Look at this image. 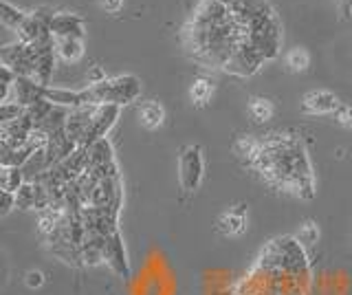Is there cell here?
<instances>
[{
  "instance_id": "obj_1",
  "label": "cell",
  "mask_w": 352,
  "mask_h": 295,
  "mask_svg": "<svg viewBox=\"0 0 352 295\" xmlns=\"http://www.w3.org/2000/svg\"><path fill=\"white\" fill-rule=\"evenodd\" d=\"M82 95H84V106H102V104L126 106L141 95V82L135 75L106 78L104 82L91 84L88 89H84Z\"/></svg>"
},
{
  "instance_id": "obj_2",
  "label": "cell",
  "mask_w": 352,
  "mask_h": 295,
  "mask_svg": "<svg viewBox=\"0 0 352 295\" xmlns=\"http://www.w3.org/2000/svg\"><path fill=\"white\" fill-rule=\"evenodd\" d=\"M205 177V159H203V148L201 146H187L183 148L179 157V179L181 188L185 192H196L201 188Z\"/></svg>"
},
{
  "instance_id": "obj_3",
  "label": "cell",
  "mask_w": 352,
  "mask_h": 295,
  "mask_svg": "<svg viewBox=\"0 0 352 295\" xmlns=\"http://www.w3.org/2000/svg\"><path fill=\"white\" fill-rule=\"evenodd\" d=\"M0 60L3 67H9L18 78H31L36 75V64H38V51L33 45H25V42H16L0 51Z\"/></svg>"
},
{
  "instance_id": "obj_4",
  "label": "cell",
  "mask_w": 352,
  "mask_h": 295,
  "mask_svg": "<svg viewBox=\"0 0 352 295\" xmlns=\"http://www.w3.org/2000/svg\"><path fill=\"white\" fill-rule=\"evenodd\" d=\"M264 62H267L264 53L256 45H253V42L249 40V34H247V38L240 42L238 51L234 53V58L229 60L225 71L234 73V75H240V78H247V75L256 73Z\"/></svg>"
},
{
  "instance_id": "obj_5",
  "label": "cell",
  "mask_w": 352,
  "mask_h": 295,
  "mask_svg": "<svg viewBox=\"0 0 352 295\" xmlns=\"http://www.w3.org/2000/svg\"><path fill=\"white\" fill-rule=\"evenodd\" d=\"M104 265L108 269L117 273L119 278H130V262H128V251L124 245V238L119 232L106 238V247H104Z\"/></svg>"
},
{
  "instance_id": "obj_6",
  "label": "cell",
  "mask_w": 352,
  "mask_h": 295,
  "mask_svg": "<svg viewBox=\"0 0 352 295\" xmlns=\"http://www.w3.org/2000/svg\"><path fill=\"white\" fill-rule=\"evenodd\" d=\"M119 108L115 104H102L95 106L93 111V128H91V137H88V146H93L95 141L104 139L108 135V130L115 126V122L119 119Z\"/></svg>"
},
{
  "instance_id": "obj_7",
  "label": "cell",
  "mask_w": 352,
  "mask_h": 295,
  "mask_svg": "<svg viewBox=\"0 0 352 295\" xmlns=\"http://www.w3.org/2000/svg\"><path fill=\"white\" fill-rule=\"evenodd\" d=\"M53 38H84V18L77 14H55L49 23Z\"/></svg>"
},
{
  "instance_id": "obj_8",
  "label": "cell",
  "mask_w": 352,
  "mask_h": 295,
  "mask_svg": "<svg viewBox=\"0 0 352 295\" xmlns=\"http://www.w3.org/2000/svg\"><path fill=\"white\" fill-rule=\"evenodd\" d=\"M339 100L328 91H311L304 95L302 106L306 113L311 115H333L337 108H339Z\"/></svg>"
},
{
  "instance_id": "obj_9",
  "label": "cell",
  "mask_w": 352,
  "mask_h": 295,
  "mask_svg": "<svg viewBox=\"0 0 352 295\" xmlns=\"http://www.w3.org/2000/svg\"><path fill=\"white\" fill-rule=\"evenodd\" d=\"M249 221H247V210L245 207H234V210L225 212L218 218V232L227 238H238L247 232Z\"/></svg>"
},
{
  "instance_id": "obj_10",
  "label": "cell",
  "mask_w": 352,
  "mask_h": 295,
  "mask_svg": "<svg viewBox=\"0 0 352 295\" xmlns=\"http://www.w3.org/2000/svg\"><path fill=\"white\" fill-rule=\"evenodd\" d=\"M55 53L62 62H80L84 58V38H55Z\"/></svg>"
},
{
  "instance_id": "obj_11",
  "label": "cell",
  "mask_w": 352,
  "mask_h": 295,
  "mask_svg": "<svg viewBox=\"0 0 352 295\" xmlns=\"http://www.w3.org/2000/svg\"><path fill=\"white\" fill-rule=\"evenodd\" d=\"M139 122H141L143 128H148V130L161 128L163 122H165L163 106L159 102H146V104H141L139 106Z\"/></svg>"
},
{
  "instance_id": "obj_12",
  "label": "cell",
  "mask_w": 352,
  "mask_h": 295,
  "mask_svg": "<svg viewBox=\"0 0 352 295\" xmlns=\"http://www.w3.org/2000/svg\"><path fill=\"white\" fill-rule=\"evenodd\" d=\"M110 163H115V157H113V146H110V141L104 137L95 141L93 146H88V166H110Z\"/></svg>"
},
{
  "instance_id": "obj_13",
  "label": "cell",
  "mask_w": 352,
  "mask_h": 295,
  "mask_svg": "<svg viewBox=\"0 0 352 295\" xmlns=\"http://www.w3.org/2000/svg\"><path fill=\"white\" fill-rule=\"evenodd\" d=\"M234 150L240 159H245L247 163H251L258 159L260 150H262V139H256V137H238L236 144H234Z\"/></svg>"
},
{
  "instance_id": "obj_14",
  "label": "cell",
  "mask_w": 352,
  "mask_h": 295,
  "mask_svg": "<svg viewBox=\"0 0 352 295\" xmlns=\"http://www.w3.org/2000/svg\"><path fill=\"white\" fill-rule=\"evenodd\" d=\"M25 183H27V179H25L22 168H3L0 170V192L16 194Z\"/></svg>"
},
{
  "instance_id": "obj_15",
  "label": "cell",
  "mask_w": 352,
  "mask_h": 295,
  "mask_svg": "<svg viewBox=\"0 0 352 295\" xmlns=\"http://www.w3.org/2000/svg\"><path fill=\"white\" fill-rule=\"evenodd\" d=\"M29 16L25 14V12H20V9H16V7H11L7 0H3L0 3V20H3V25L5 27H9V29H20L22 25H25V20H27Z\"/></svg>"
},
{
  "instance_id": "obj_16",
  "label": "cell",
  "mask_w": 352,
  "mask_h": 295,
  "mask_svg": "<svg viewBox=\"0 0 352 295\" xmlns=\"http://www.w3.org/2000/svg\"><path fill=\"white\" fill-rule=\"evenodd\" d=\"M212 93H214V86H212V82H209V80H205V78L194 80L192 89H190L192 104H196V106H205V104L209 102V97H212Z\"/></svg>"
},
{
  "instance_id": "obj_17",
  "label": "cell",
  "mask_w": 352,
  "mask_h": 295,
  "mask_svg": "<svg viewBox=\"0 0 352 295\" xmlns=\"http://www.w3.org/2000/svg\"><path fill=\"white\" fill-rule=\"evenodd\" d=\"M249 113L256 122H269L275 113V108L269 100H264V97H253L249 102Z\"/></svg>"
},
{
  "instance_id": "obj_18",
  "label": "cell",
  "mask_w": 352,
  "mask_h": 295,
  "mask_svg": "<svg viewBox=\"0 0 352 295\" xmlns=\"http://www.w3.org/2000/svg\"><path fill=\"white\" fill-rule=\"evenodd\" d=\"M286 67H289L293 73H304L308 67H311V56H308V51L302 47L291 49L289 56H286Z\"/></svg>"
},
{
  "instance_id": "obj_19",
  "label": "cell",
  "mask_w": 352,
  "mask_h": 295,
  "mask_svg": "<svg viewBox=\"0 0 352 295\" xmlns=\"http://www.w3.org/2000/svg\"><path fill=\"white\" fill-rule=\"evenodd\" d=\"M27 113L25 106H20L16 102H7V104H0V124H9V122H16L22 115Z\"/></svg>"
},
{
  "instance_id": "obj_20",
  "label": "cell",
  "mask_w": 352,
  "mask_h": 295,
  "mask_svg": "<svg viewBox=\"0 0 352 295\" xmlns=\"http://www.w3.org/2000/svg\"><path fill=\"white\" fill-rule=\"evenodd\" d=\"M297 240H300L302 245H315L319 240V227L313 221H306L300 227V232H297Z\"/></svg>"
},
{
  "instance_id": "obj_21",
  "label": "cell",
  "mask_w": 352,
  "mask_h": 295,
  "mask_svg": "<svg viewBox=\"0 0 352 295\" xmlns=\"http://www.w3.org/2000/svg\"><path fill=\"white\" fill-rule=\"evenodd\" d=\"M333 117L341 128H352V106L339 104V108L333 113Z\"/></svg>"
},
{
  "instance_id": "obj_22",
  "label": "cell",
  "mask_w": 352,
  "mask_h": 295,
  "mask_svg": "<svg viewBox=\"0 0 352 295\" xmlns=\"http://www.w3.org/2000/svg\"><path fill=\"white\" fill-rule=\"evenodd\" d=\"M44 282H47V278H44V273L40 269H31L25 273V284L29 289H42Z\"/></svg>"
},
{
  "instance_id": "obj_23",
  "label": "cell",
  "mask_w": 352,
  "mask_h": 295,
  "mask_svg": "<svg viewBox=\"0 0 352 295\" xmlns=\"http://www.w3.org/2000/svg\"><path fill=\"white\" fill-rule=\"evenodd\" d=\"M0 199H3V203H0V214L7 216V214L16 207V194H11V192H0Z\"/></svg>"
},
{
  "instance_id": "obj_24",
  "label": "cell",
  "mask_w": 352,
  "mask_h": 295,
  "mask_svg": "<svg viewBox=\"0 0 352 295\" xmlns=\"http://www.w3.org/2000/svg\"><path fill=\"white\" fill-rule=\"evenodd\" d=\"M99 5H102V9H106V12L117 14L119 9L124 7V0H99Z\"/></svg>"
}]
</instances>
